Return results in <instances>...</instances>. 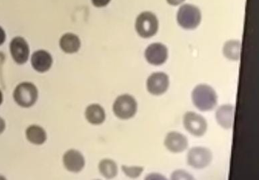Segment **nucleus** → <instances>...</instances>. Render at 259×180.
<instances>
[{"label": "nucleus", "instance_id": "obj_5", "mask_svg": "<svg viewBox=\"0 0 259 180\" xmlns=\"http://www.w3.org/2000/svg\"><path fill=\"white\" fill-rule=\"evenodd\" d=\"M113 110L117 117L122 120H127L136 114L138 104L132 96L124 94L116 99Z\"/></svg>", "mask_w": 259, "mask_h": 180}, {"label": "nucleus", "instance_id": "obj_25", "mask_svg": "<svg viewBox=\"0 0 259 180\" xmlns=\"http://www.w3.org/2000/svg\"><path fill=\"white\" fill-rule=\"evenodd\" d=\"M6 128V122L4 121V119H2V118H0V134H2V132L4 131Z\"/></svg>", "mask_w": 259, "mask_h": 180}, {"label": "nucleus", "instance_id": "obj_23", "mask_svg": "<svg viewBox=\"0 0 259 180\" xmlns=\"http://www.w3.org/2000/svg\"><path fill=\"white\" fill-rule=\"evenodd\" d=\"M6 38V32L3 28L0 26V46L4 43Z\"/></svg>", "mask_w": 259, "mask_h": 180}, {"label": "nucleus", "instance_id": "obj_13", "mask_svg": "<svg viewBox=\"0 0 259 180\" xmlns=\"http://www.w3.org/2000/svg\"><path fill=\"white\" fill-rule=\"evenodd\" d=\"M31 63L34 70L40 73L46 72L50 70L53 64L52 55L46 51H36L32 55Z\"/></svg>", "mask_w": 259, "mask_h": 180}, {"label": "nucleus", "instance_id": "obj_9", "mask_svg": "<svg viewBox=\"0 0 259 180\" xmlns=\"http://www.w3.org/2000/svg\"><path fill=\"white\" fill-rule=\"evenodd\" d=\"M168 86V76L164 73H154L147 80V89L152 95H162L167 91Z\"/></svg>", "mask_w": 259, "mask_h": 180}, {"label": "nucleus", "instance_id": "obj_21", "mask_svg": "<svg viewBox=\"0 0 259 180\" xmlns=\"http://www.w3.org/2000/svg\"><path fill=\"white\" fill-rule=\"evenodd\" d=\"M171 179H192L193 177L191 176L189 173H187V171L183 170H178L175 171L171 175Z\"/></svg>", "mask_w": 259, "mask_h": 180}, {"label": "nucleus", "instance_id": "obj_17", "mask_svg": "<svg viewBox=\"0 0 259 180\" xmlns=\"http://www.w3.org/2000/svg\"><path fill=\"white\" fill-rule=\"evenodd\" d=\"M26 136L28 141L34 145L44 144L47 140L46 132L38 125L30 126L26 130Z\"/></svg>", "mask_w": 259, "mask_h": 180}, {"label": "nucleus", "instance_id": "obj_26", "mask_svg": "<svg viewBox=\"0 0 259 180\" xmlns=\"http://www.w3.org/2000/svg\"><path fill=\"white\" fill-rule=\"evenodd\" d=\"M4 97H3V94H2V92L1 90H0V105L2 104V102H3Z\"/></svg>", "mask_w": 259, "mask_h": 180}, {"label": "nucleus", "instance_id": "obj_7", "mask_svg": "<svg viewBox=\"0 0 259 180\" xmlns=\"http://www.w3.org/2000/svg\"><path fill=\"white\" fill-rule=\"evenodd\" d=\"M211 159V151L205 147H193L187 155V163L195 169H203L208 166Z\"/></svg>", "mask_w": 259, "mask_h": 180}, {"label": "nucleus", "instance_id": "obj_8", "mask_svg": "<svg viewBox=\"0 0 259 180\" xmlns=\"http://www.w3.org/2000/svg\"><path fill=\"white\" fill-rule=\"evenodd\" d=\"M10 51L12 58L18 64H24L29 57V46L22 37L14 38L10 44Z\"/></svg>", "mask_w": 259, "mask_h": 180}, {"label": "nucleus", "instance_id": "obj_4", "mask_svg": "<svg viewBox=\"0 0 259 180\" xmlns=\"http://www.w3.org/2000/svg\"><path fill=\"white\" fill-rule=\"evenodd\" d=\"M136 29L141 37L148 38L154 36L158 30L156 16L152 12H142L137 18Z\"/></svg>", "mask_w": 259, "mask_h": 180}, {"label": "nucleus", "instance_id": "obj_2", "mask_svg": "<svg viewBox=\"0 0 259 180\" xmlns=\"http://www.w3.org/2000/svg\"><path fill=\"white\" fill-rule=\"evenodd\" d=\"M201 19V14L199 8L191 4L181 6L177 13V22L185 29H195L199 26Z\"/></svg>", "mask_w": 259, "mask_h": 180}, {"label": "nucleus", "instance_id": "obj_20", "mask_svg": "<svg viewBox=\"0 0 259 180\" xmlns=\"http://www.w3.org/2000/svg\"><path fill=\"white\" fill-rule=\"evenodd\" d=\"M122 170L128 177H132V178H137L142 174L144 168L142 167H127L123 165Z\"/></svg>", "mask_w": 259, "mask_h": 180}, {"label": "nucleus", "instance_id": "obj_6", "mask_svg": "<svg viewBox=\"0 0 259 180\" xmlns=\"http://www.w3.org/2000/svg\"><path fill=\"white\" fill-rule=\"evenodd\" d=\"M183 124L187 131L196 137L203 136L207 128L205 118L193 112H187L185 114Z\"/></svg>", "mask_w": 259, "mask_h": 180}, {"label": "nucleus", "instance_id": "obj_12", "mask_svg": "<svg viewBox=\"0 0 259 180\" xmlns=\"http://www.w3.org/2000/svg\"><path fill=\"white\" fill-rule=\"evenodd\" d=\"M63 161L65 168L71 172H79L85 165V159L78 151L69 150L65 153Z\"/></svg>", "mask_w": 259, "mask_h": 180}, {"label": "nucleus", "instance_id": "obj_24", "mask_svg": "<svg viewBox=\"0 0 259 180\" xmlns=\"http://www.w3.org/2000/svg\"><path fill=\"white\" fill-rule=\"evenodd\" d=\"M169 4L172 6H178L179 4L183 3L185 0H166Z\"/></svg>", "mask_w": 259, "mask_h": 180}, {"label": "nucleus", "instance_id": "obj_3", "mask_svg": "<svg viewBox=\"0 0 259 180\" xmlns=\"http://www.w3.org/2000/svg\"><path fill=\"white\" fill-rule=\"evenodd\" d=\"M38 93L36 87L32 83H20L14 89L13 97L18 105L23 108L33 106L38 99Z\"/></svg>", "mask_w": 259, "mask_h": 180}, {"label": "nucleus", "instance_id": "obj_16", "mask_svg": "<svg viewBox=\"0 0 259 180\" xmlns=\"http://www.w3.org/2000/svg\"><path fill=\"white\" fill-rule=\"evenodd\" d=\"M60 46L65 53H74L79 51L81 46L78 36L72 33H66L62 36L60 40Z\"/></svg>", "mask_w": 259, "mask_h": 180}, {"label": "nucleus", "instance_id": "obj_22", "mask_svg": "<svg viewBox=\"0 0 259 180\" xmlns=\"http://www.w3.org/2000/svg\"><path fill=\"white\" fill-rule=\"evenodd\" d=\"M111 0H92L93 5L98 8L105 7L110 3Z\"/></svg>", "mask_w": 259, "mask_h": 180}, {"label": "nucleus", "instance_id": "obj_14", "mask_svg": "<svg viewBox=\"0 0 259 180\" xmlns=\"http://www.w3.org/2000/svg\"><path fill=\"white\" fill-rule=\"evenodd\" d=\"M235 108L230 104L220 106L215 113L218 123L225 129H230L233 126Z\"/></svg>", "mask_w": 259, "mask_h": 180}, {"label": "nucleus", "instance_id": "obj_1", "mask_svg": "<svg viewBox=\"0 0 259 180\" xmlns=\"http://www.w3.org/2000/svg\"><path fill=\"white\" fill-rule=\"evenodd\" d=\"M193 104L201 111H209L217 105L218 96L209 85H197L192 92Z\"/></svg>", "mask_w": 259, "mask_h": 180}, {"label": "nucleus", "instance_id": "obj_19", "mask_svg": "<svg viewBox=\"0 0 259 180\" xmlns=\"http://www.w3.org/2000/svg\"><path fill=\"white\" fill-rule=\"evenodd\" d=\"M241 44L237 40H230L224 47V56L230 60H238L240 56Z\"/></svg>", "mask_w": 259, "mask_h": 180}, {"label": "nucleus", "instance_id": "obj_15", "mask_svg": "<svg viewBox=\"0 0 259 180\" xmlns=\"http://www.w3.org/2000/svg\"><path fill=\"white\" fill-rule=\"evenodd\" d=\"M85 118L91 124H101L105 121L106 115L105 110L99 104H91L87 107L85 112Z\"/></svg>", "mask_w": 259, "mask_h": 180}, {"label": "nucleus", "instance_id": "obj_18", "mask_svg": "<svg viewBox=\"0 0 259 180\" xmlns=\"http://www.w3.org/2000/svg\"><path fill=\"white\" fill-rule=\"evenodd\" d=\"M99 169L101 174L106 178L111 179L117 174V165L111 159H104L99 163Z\"/></svg>", "mask_w": 259, "mask_h": 180}, {"label": "nucleus", "instance_id": "obj_11", "mask_svg": "<svg viewBox=\"0 0 259 180\" xmlns=\"http://www.w3.org/2000/svg\"><path fill=\"white\" fill-rule=\"evenodd\" d=\"M164 145L170 152L181 153L188 147V140L185 135L177 132H170L165 138Z\"/></svg>", "mask_w": 259, "mask_h": 180}, {"label": "nucleus", "instance_id": "obj_10", "mask_svg": "<svg viewBox=\"0 0 259 180\" xmlns=\"http://www.w3.org/2000/svg\"><path fill=\"white\" fill-rule=\"evenodd\" d=\"M145 57L151 65H160L168 59V49L161 43L150 44L145 51Z\"/></svg>", "mask_w": 259, "mask_h": 180}]
</instances>
